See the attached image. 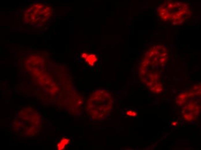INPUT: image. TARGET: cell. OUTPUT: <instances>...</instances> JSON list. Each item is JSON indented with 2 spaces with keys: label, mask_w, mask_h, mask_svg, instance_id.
Here are the masks:
<instances>
[{
  "label": "cell",
  "mask_w": 201,
  "mask_h": 150,
  "mask_svg": "<svg viewBox=\"0 0 201 150\" xmlns=\"http://www.w3.org/2000/svg\"><path fill=\"white\" fill-rule=\"evenodd\" d=\"M113 98L111 93L104 90L95 91L90 97L86 108L90 117L94 119L106 117L112 110Z\"/></svg>",
  "instance_id": "cell-3"
},
{
  "label": "cell",
  "mask_w": 201,
  "mask_h": 150,
  "mask_svg": "<svg viewBox=\"0 0 201 150\" xmlns=\"http://www.w3.org/2000/svg\"><path fill=\"white\" fill-rule=\"evenodd\" d=\"M192 10L190 5L180 1H166L157 9V15L164 22L173 24H183L191 15Z\"/></svg>",
  "instance_id": "cell-2"
},
{
  "label": "cell",
  "mask_w": 201,
  "mask_h": 150,
  "mask_svg": "<svg viewBox=\"0 0 201 150\" xmlns=\"http://www.w3.org/2000/svg\"><path fill=\"white\" fill-rule=\"evenodd\" d=\"M70 143V139L68 137H63L57 144V148L58 150H63Z\"/></svg>",
  "instance_id": "cell-6"
},
{
  "label": "cell",
  "mask_w": 201,
  "mask_h": 150,
  "mask_svg": "<svg viewBox=\"0 0 201 150\" xmlns=\"http://www.w3.org/2000/svg\"><path fill=\"white\" fill-rule=\"evenodd\" d=\"M52 8L43 4H35L30 6L24 14V20L28 24L40 25L46 22L52 15Z\"/></svg>",
  "instance_id": "cell-4"
},
{
  "label": "cell",
  "mask_w": 201,
  "mask_h": 150,
  "mask_svg": "<svg viewBox=\"0 0 201 150\" xmlns=\"http://www.w3.org/2000/svg\"><path fill=\"white\" fill-rule=\"evenodd\" d=\"M191 90L195 94H197L198 96H199L201 98V84H198V85H195L192 88Z\"/></svg>",
  "instance_id": "cell-7"
},
{
  "label": "cell",
  "mask_w": 201,
  "mask_h": 150,
  "mask_svg": "<svg viewBox=\"0 0 201 150\" xmlns=\"http://www.w3.org/2000/svg\"><path fill=\"white\" fill-rule=\"evenodd\" d=\"M126 115L129 116V117H134L137 116L138 113L134 110H128L126 112Z\"/></svg>",
  "instance_id": "cell-8"
},
{
  "label": "cell",
  "mask_w": 201,
  "mask_h": 150,
  "mask_svg": "<svg viewBox=\"0 0 201 150\" xmlns=\"http://www.w3.org/2000/svg\"><path fill=\"white\" fill-rule=\"evenodd\" d=\"M168 60V52L164 46L155 45L144 54L140 66V75L148 88L154 93L162 91L161 71Z\"/></svg>",
  "instance_id": "cell-1"
},
{
  "label": "cell",
  "mask_w": 201,
  "mask_h": 150,
  "mask_svg": "<svg viewBox=\"0 0 201 150\" xmlns=\"http://www.w3.org/2000/svg\"><path fill=\"white\" fill-rule=\"evenodd\" d=\"M81 57L85 59L86 62H87L90 66H94L95 64L98 61V58L96 56V55L94 54L83 53L82 54Z\"/></svg>",
  "instance_id": "cell-5"
}]
</instances>
